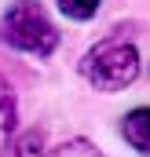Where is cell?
Wrapping results in <instances>:
<instances>
[{
    "label": "cell",
    "instance_id": "obj_2",
    "mask_svg": "<svg viewBox=\"0 0 150 157\" xmlns=\"http://www.w3.org/2000/svg\"><path fill=\"white\" fill-rule=\"evenodd\" d=\"M81 70L95 91H121L139 77V51L128 40H103L81 59Z\"/></svg>",
    "mask_w": 150,
    "mask_h": 157
},
{
    "label": "cell",
    "instance_id": "obj_3",
    "mask_svg": "<svg viewBox=\"0 0 150 157\" xmlns=\"http://www.w3.org/2000/svg\"><path fill=\"white\" fill-rule=\"evenodd\" d=\"M121 135L139 154H150V106H139V110H132L128 117L121 121Z\"/></svg>",
    "mask_w": 150,
    "mask_h": 157
},
{
    "label": "cell",
    "instance_id": "obj_4",
    "mask_svg": "<svg viewBox=\"0 0 150 157\" xmlns=\"http://www.w3.org/2000/svg\"><path fill=\"white\" fill-rule=\"evenodd\" d=\"M11 132H15V91L7 88V80H0V157L7 150Z\"/></svg>",
    "mask_w": 150,
    "mask_h": 157
},
{
    "label": "cell",
    "instance_id": "obj_5",
    "mask_svg": "<svg viewBox=\"0 0 150 157\" xmlns=\"http://www.w3.org/2000/svg\"><path fill=\"white\" fill-rule=\"evenodd\" d=\"M99 4L103 0H59V11L66 18H73V22H84V18H92L99 11Z\"/></svg>",
    "mask_w": 150,
    "mask_h": 157
},
{
    "label": "cell",
    "instance_id": "obj_7",
    "mask_svg": "<svg viewBox=\"0 0 150 157\" xmlns=\"http://www.w3.org/2000/svg\"><path fill=\"white\" fill-rule=\"evenodd\" d=\"M51 157H103L92 143H84V139H73V143H66V146H59Z\"/></svg>",
    "mask_w": 150,
    "mask_h": 157
},
{
    "label": "cell",
    "instance_id": "obj_1",
    "mask_svg": "<svg viewBox=\"0 0 150 157\" xmlns=\"http://www.w3.org/2000/svg\"><path fill=\"white\" fill-rule=\"evenodd\" d=\"M0 40L11 44L15 51L48 59V55H55V48H59V29L51 26L48 11L40 7L37 0H18V4H11V7L4 11V18H0Z\"/></svg>",
    "mask_w": 150,
    "mask_h": 157
},
{
    "label": "cell",
    "instance_id": "obj_6",
    "mask_svg": "<svg viewBox=\"0 0 150 157\" xmlns=\"http://www.w3.org/2000/svg\"><path fill=\"white\" fill-rule=\"evenodd\" d=\"M11 157H44V143H40V132H30L15 143V154Z\"/></svg>",
    "mask_w": 150,
    "mask_h": 157
}]
</instances>
